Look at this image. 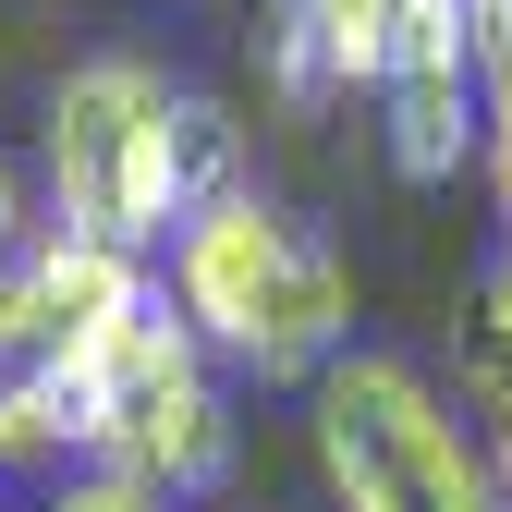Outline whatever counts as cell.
Here are the masks:
<instances>
[{
    "mask_svg": "<svg viewBox=\"0 0 512 512\" xmlns=\"http://www.w3.org/2000/svg\"><path fill=\"white\" fill-rule=\"evenodd\" d=\"M147 293H159V281H147L135 244L49 220L25 256H0V391H13V403H49L61 378L98 366V342H110Z\"/></svg>",
    "mask_w": 512,
    "mask_h": 512,
    "instance_id": "obj_5",
    "label": "cell"
},
{
    "mask_svg": "<svg viewBox=\"0 0 512 512\" xmlns=\"http://www.w3.org/2000/svg\"><path fill=\"white\" fill-rule=\"evenodd\" d=\"M464 13H476V74L512 86V0H464Z\"/></svg>",
    "mask_w": 512,
    "mask_h": 512,
    "instance_id": "obj_10",
    "label": "cell"
},
{
    "mask_svg": "<svg viewBox=\"0 0 512 512\" xmlns=\"http://www.w3.org/2000/svg\"><path fill=\"white\" fill-rule=\"evenodd\" d=\"M37 159H49V208L74 232H110V244H171V220L196 208L183 183V86L147 74V61H74L49 86V122H37Z\"/></svg>",
    "mask_w": 512,
    "mask_h": 512,
    "instance_id": "obj_2",
    "label": "cell"
},
{
    "mask_svg": "<svg viewBox=\"0 0 512 512\" xmlns=\"http://www.w3.org/2000/svg\"><path fill=\"white\" fill-rule=\"evenodd\" d=\"M391 159L403 183H452L476 147H488V74H391Z\"/></svg>",
    "mask_w": 512,
    "mask_h": 512,
    "instance_id": "obj_6",
    "label": "cell"
},
{
    "mask_svg": "<svg viewBox=\"0 0 512 512\" xmlns=\"http://www.w3.org/2000/svg\"><path fill=\"white\" fill-rule=\"evenodd\" d=\"M86 391H98V464H110V476H135V488H159V500H196V488L232 476V403H220L208 342L183 330L171 293H147V305L98 342Z\"/></svg>",
    "mask_w": 512,
    "mask_h": 512,
    "instance_id": "obj_4",
    "label": "cell"
},
{
    "mask_svg": "<svg viewBox=\"0 0 512 512\" xmlns=\"http://www.w3.org/2000/svg\"><path fill=\"white\" fill-rule=\"evenodd\" d=\"M293 13H305L317 61H330V86H378L391 74V13L403 0H293Z\"/></svg>",
    "mask_w": 512,
    "mask_h": 512,
    "instance_id": "obj_8",
    "label": "cell"
},
{
    "mask_svg": "<svg viewBox=\"0 0 512 512\" xmlns=\"http://www.w3.org/2000/svg\"><path fill=\"white\" fill-rule=\"evenodd\" d=\"M49 512H159V488H135V476H74V488H49Z\"/></svg>",
    "mask_w": 512,
    "mask_h": 512,
    "instance_id": "obj_9",
    "label": "cell"
},
{
    "mask_svg": "<svg viewBox=\"0 0 512 512\" xmlns=\"http://www.w3.org/2000/svg\"><path fill=\"white\" fill-rule=\"evenodd\" d=\"M500 512H512V415H500Z\"/></svg>",
    "mask_w": 512,
    "mask_h": 512,
    "instance_id": "obj_13",
    "label": "cell"
},
{
    "mask_svg": "<svg viewBox=\"0 0 512 512\" xmlns=\"http://www.w3.org/2000/svg\"><path fill=\"white\" fill-rule=\"evenodd\" d=\"M452 366H464V391H476L488 415H512V244L488 256V281H476V305H464Z\"/></svg>",
    "mask_w": 512,
    "mask_h": 512,
    "instance_id": "obj_7",
    "label": "cell"
},
{
    "mask_svg": "<svg viewBox=\"0 0 512 512\" xmlns=\"http://www.w3.org/2000/svg\"><path fill=\"white\" fill-rule=\"evenodd\" d=\"M171 305L208 354H244L256 378H317L342 366L354 330V281L330 244H305L293 220H269L232 183V196H196L171 220Z\"/></svg>",
    "mask_w": 512,
    "mask_h": 512,
    "instance_id": "obj_1",
    "label": "cell"
},
{
    "mask_svg": "<svg viewBox=\"0 0 512 512\" xmlns=\"http://www.w3.org/2000/svg\"><path fill=\"white\" fill-rule=\"evenodd\" d=\"M37 232H25V183H13V159H0V256H25Z\"/></svg>",
    "mask_w": 512,
    "mask_h": 512,
    "instance_id": "obj_12",
    "label": "cell"
},
{
    "mask_svg": "<svg viewBox=\"0 0 512 512\" xmlns=\"http://www.w3.org/2000/svg\"><path fill=\"white\" fill-rule=\"evenodd\" d=\"M488 183H500V220H512V86H488Z\"/></svg>",
    "mask_w": 512,
    "mask_h": 512,
    "instance_id": "obj_11",
    "label": "cell"
},
{
    "mask_svg": "<svg viewBox=\"0 0 512 512\" xmlns=\"http://www.w3.org/2000/svg\"><path fill=\"white\" fill-rule=\"evenodd\" d=\"M317 464L342 512H500V452H476V427L403 354L317 366Z\"/></svg>",
    "mask_w": 512,
    "mask_h": 512,
    "instance_id": "obj_3",
    "label": "cell"
},
{
    "mask_svg": "<svg viewBox=\"0 0 512 512\" xmlns=\"http://www.w3.org/2000/svg\"><path fill=\"white\" fill-rule=\"evenodd\" d=\"M0 464H13V391H0Z\"/></svg>",
    "mask_w": 512,
    "mask_h": 512,
    "instance_id": "obj_14",
    "label": "cell"
}]
</instances>
